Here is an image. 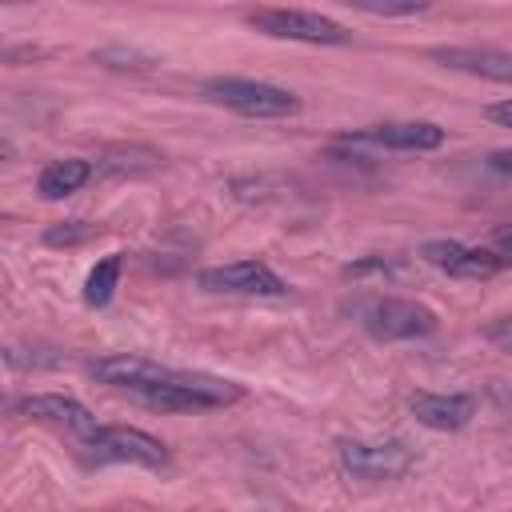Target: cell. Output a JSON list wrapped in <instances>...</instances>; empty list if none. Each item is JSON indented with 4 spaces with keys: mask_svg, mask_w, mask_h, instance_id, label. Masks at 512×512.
Wrapping results in <instances>:
<instances>
[{
    "mask_svg": "<svg viewBox=\"0 0 512 512\" xmlns=\"http://www.w3.org/2000/svg\"><path fill=\"white\" fill-rule=\"evenodd\" d=\"M92 236H96V224H88V220H56L44 228V244H52V248H76Z\"/></svg>",
    "mask_w": 512,
    "mask_h": 512,
    "instance_id": "16",
    "label": "cell"
},
{
    "mask_svg": "<svg viewBox=\"0 0 512 512\" xmlns=\"http://www.w3.org/2000/svg\"><path fill=\"white\" fill-rule=\"evenodd\" d=\"M428 60L448 68V72H464L476 80H492V84H512V52L508 48H488V44H436L428 48Z\"/></svg>",
    "mask_w": 512,
    "mask_h": 512,
    "instance_id": "9",
    "label": "cell"
},
{
    "mask_svg": "<svg viewBox=\"0 0 512 512\" xmlns=\"http://www.w3.org/2000/svg\"><path fill=\"white\" fill-rule=\"evenodd\" d=\"M364 332L372 340H424L440 328L436 312L420 300H408V296H380L364 308L360 316Z\"/></svg>",
    "mask_w": 512,
    "mask_h": 512,
    "instance_id": "5",
    "label": "cell"
},
{
    "mask_svg": "<svg viewBox=\"0 0 512 512\" xmlns=\"http://www.w3.org/2000/svg\"><path fill=\"white\" fill-rule=\"evenodd\" d=\"M484 168H488V172H504V176H512V152H488V156H484Z\"/></svg>",
    "mask_w": 512,
    "mask_h": 512,
    "instance_id": "23",
    "label": "cell"
},
{
    "mask_svg": "<svg viewBox=\"0 0 512 512\" xmlns=\"http://www.w3.org/2000/svg\"><path fill=\"white\" fill-rule=\"evenodd\" d=\"M420 260L456 280H488L504 268V256H496L492 248L464 244V240H428L420 244Z\"/></svg>",
    "mask_w": 512,
    "mask_h": 512,
    "instance_id": "8",
    "label": "cell"
},
{
    "mask_svg": "<svg viewBox=\"0 0 512 512\" xmlns=\"http://www.w3.org/2000/svg\"><path fill=\"white\" fill-rule=\"evenodd\" d=\"M84 452L100 464H136V468H164L168 444L144 428L128 424H96L88 436H80Z\"/></svg>",
    "mask_w": 512,
    "mask_h": 512,
    "instance_id": "4",
    "label": "cell"
},
{
    "mask_svg": "<svg viewBox=\"0 0 512 512\" xmlns=\"http://www.w3.org/2000/svg\"><path fill=\"white\" fill-rule=\"evenodd\" d=\"M492 252H496V256H504V260L512 256V220L492 228Z\"/></svg>",
    "mask_w": 512,
    "mask_h": 512,
    "instance_id": "22",
    "label": "cell"
},
{
    "mask_svg": "<svg viewBox=\"0 0 512 512\" xmlns=\"http://www.w3.org/2000/svg\"><path fill=\"white\" fill-rule=\"evenodd\" d=\"M336 456H340V468L348 472V476H356V480H396V476H404L412 464H416V456H412V448L404 444V440H380V444H364V440H344L340 448H336Z\"/></svg>",
    "mask_w": 512,
    "mask_h": 512,
    "instance_id": "7",
    "label": "cell"
},
{
    "mask_svg": "<svg viewBox=\"0 0 512 512\" xmlns=\"http://www.w3.org/2000/svg\"><path fill=\"white\" fill-rule=\"evenodd\" d=\"M408 412L416 416V424H424L432 432H460L472 424L476 400L464 392H416V396H408Z\"/></svg>",
    "mask_w": 512,
    "mask_h": 512,
    "instance_id": "12",
    "label": "cell"
},
{
    "mask_svg": "<svg viewBox=\"0 0 512 512\" xmlns=\"http://www.w3.org/2000/svg\"><path fill=\"white\" fill-rule=\"evenodd\" d=\"M200 96L208 104H220L228 112H240L248 120H280V116H296L300 112V96L268 84V80H252V76H208L200 84Z\"/></svg>",
    "mask_w": 512,
    "mask_h": 512,
    "instance_id": "2",
    "label": "cell"
},
{
    "mask_svg": "<svg viewBox=\"0 0 512 512\" xmlns=\"http://www.w3.org/2000/svg\"><path fill=\"white\" fill-rule=\"evenodd\" d=\"M96 64L104 68H116V72H144L152 64V56L136 52V48H100L96 52Z\"/></svg>",
    "mask_w": 512,
    "mask_h": 512,
    "instance_id": "18",
    "label": "cell"
},
{
    "mask_svg": "<svg viewBox=\"0 0 512 512\" xmlns=\"http://www.w3.org/2000/svg\"><path fill=\"white\" fill-rule=\"evenodd\" d=\"M196 284L204 292L216 296H284L288 284L280 280V272L264 260H232V264H212L196 276Z\"/></svg>",
    "mask_w": 512,
    "mask_h": 512,
    "instance_id": "6",
    "label": "cell"
},
{
    "mask_svg": "<svg viewBox=\"0 0 512 512\" xmlns=\"http://www.w3.org/2000/svg\"><path fill=\"white\" fill-rule=\"evenodd\" d=\"M160 152L152 144H108L96 152V172L100 176H144L152 168H160Z\"/></svg>",
    "mask_w": 512,
    "mask_h": 512,
    "instance_id": "14",
    "label": "cell"
},
{
    "mask_svg": "<svg viewBox=\"0 0 512 512\" xmlns=\"http://www.w3.org/2000/svg\"><path fill=\"white\" fill-rule=\"evenodd\" d=\"M8 408L28 416V420H44V424L68 428L76 436H88L96 428V416L88 412V404H80L76 396H64V392H28V396H16Z\"/></svg>",
    "mask_w": 512,
    "mask_h": 512,
    "instance_id": "11",
    "label": "cell"
},
{
    "mask_svg": "<svg viewBox=\"0 0 512 512\" xmlns=\"http://www.w3.org/2000/svg\"><path fill=\"white\" fill-rule=\"evenodd\" d=\"M88 376L108 384L112 392L132 396L136 404L152 412H204V408H224L244 400V388L236 380L212 376V372H188V368H168L148 356H96L88 364Z\"/></svg>",
    "mask_w": 512,
    "mask_h": 512,
    "instance_id": "1",
    "label": "cell"
},
{
    "mask_svg": "<svg viewBox=\"0 0 512 512\" xmlns=\"http://www.w3.org/2000/svg\"><path fill=\"white\" fill-rule=\"evenodd\" d=\"M484 340L496 344V348H504V352H512V312L492 316V320L484 324Z\"/></svg>",
    "mask_w": 512,
    "mask_h": 512,
    "instance_id": "20",
    "label": "cell"
},
{
    "mask_svg": "<svg viewBox=\"0 0 512 512\" xmlns=\"http://www.w3.org/2000/svg\"><path fill=\"white\" fill-rule=\"evenodd\" d=\"M344 140L380 144V148H392V152H436L448 140V132L432 120H380V124L348 132Z\"/></svg>",
    "mask_w": 512,
    "mask_h": 512,
    "instance_id": "10",
    "label": "cell"
},
{
    "mask_svg": "<svg viewBox=\"0 0 512 512\" xmlns=\"http://www.w3.org/2000/svg\"><path fill=\"white\" fill-rule=\"evenodd\" d=\"M92 176H96V164H92V160L64 156V160L44 164V172L36 176V192H40L44 200H64V196L80 192V188H84Z\"/></svg>",
    "mask_w": 512,
    "mask_h": 512,
    "instance_id": "13",
    "label": "cell"
},
{
    "mask_svg": "<svg viewBox=\"0 0 512 512\" xmlns=\"http://www.w3.org/2000/svg\"><path fill=\"white\" fill-rule=\"evenodd\" d=\"M244 24L268 40H292V44H316V48H340L352 40V32L340 20L308 8H252L244 12Z\"/></svg>",
    "mask_w": 512,
    "mask_h": 512,
    "instance_id": "3",
    "label": "cell"
},
{
    "mask_svg": "<svg viewBox=\"0 0 512 512\" xmlns=\"http://www.w3.org/2000/svg\"><path fill=\"white\" fill-rule=\"evenodd\" d=\"M348 8L368 12V16H424L432 4H428V0H404V4H388V0H348Z\"/></svg>",
    "mask_w": 512,
    "mask_h": 512,
    "instance_id": "17",
    "label": "cell"
},
{
    "mask_svg": "<svg viewBox=\"0 0 512 512\" xmlns=\"http://www.w3.org/2000/svg\"><path fill=\"white\" fill-rule=\"evenodd\" d=\"M120 268H124V256L120 252H108V256H100L88 268V276H84V304L88 308H104L112 300V292L120 284Z\"/></svg>",
    "mask_w": 512,
    "mask_h": 512,
    "instance_id": "15",
    "label": "cell"
},
{
    "mask_svg": "<svg viewBox=\"0 0 512 512\" xmlns=\"http://www.w3.org/2000/svg\"><path fill=\"white\" fill-rule=\"evenodd\" d=\"M396 260L392 256H360L352 264H344V276H392Z\"/></svg>",
    "mask_w": 512,
    "mask_h": 512,
    "instance_id": "19",
    "label": "cell"
},
{
    "mask_svg": "<svg viewBox=\"0 0 512 512\" xmlns=\"http://www.w3.org/2000/svg\"><path fill=\"white\" fill-rule=\"evenodd\" d=\"M484 116H488L492 124H500V128H512V96H504V100H496V104H484Z\"/></svg>",
    "mask_w": 512,
    "mask_h": 512,
    "instance_id": "21",
    "label": "cell"
}]
</instances>
